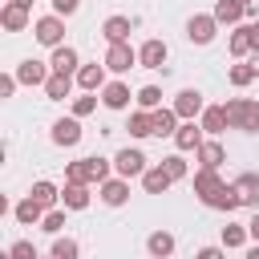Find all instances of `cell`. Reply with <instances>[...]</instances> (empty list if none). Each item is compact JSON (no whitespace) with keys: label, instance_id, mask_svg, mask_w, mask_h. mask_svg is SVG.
I'll return each instance as SVG.
<instances>
[{"label":"cell","instance_id":"obj_1","mask_svg":"<svg viewBox=\"0 0 259 259\" xmlns=\"http://www.w3.org/2000/svg\"><path fill=\"white\" fill-rule=\"evenodd\" d=\"M109 166H113V162H105V158H77V162L65 166V182H85V186L97 182V186H101V182L109 178Z\"/></svg>","mask_w":259,"mask_h":259},{"label":"cell","instance_id":"obj_2","mask_svg":"<svg viewBox=\"0 0 259 259\" xmlns=\"http://www.w3.org/2000/svg\"><path fill=\"white\" fill-rule=\"evenodd\" d=\"M223 109H227V121H231L235 130H247V134L259 130V101H251V97H231Z\"/></svg>","mask_w":259,"mask_h":259},{"label":"cell","instance_id":"obj_3","mask_svg":"<svg viewBox=\"0 0 259 259\" xmlns=\"http://www.w3.org/2000/svg\"><path fill=\"white\" fill-rule=\"evenodd\" d=\"M101 65H105L109 73H130V69L138 65V49H130V40H121V45H109Z\"/></svg>","mask_w":259,"mask_h":259},{"label":"cell","instance_id":"obj_4","mask_svg":"<svg viewBox=\"0 0 259 259\" xmlns=\"http://www.w3.org/2000/svg\"><path fill=\"white\" fill-rule=\"evenodd\" d=\"M32 36L40 40V45H49V49H57L61 45V36H65V20L53 12V16H40L36 24H32Z\"/></svg>","mask_w":259,"mask_h":259},{"label":"cell","instance_id":"obj_5","mask_svg":"<svg viewBox=\"0 0 259 259\" xmlns=\"http://www.w3.org/2000/svg\"><path fill=\"white\" fill-rule=\"evenodd\" d=\"M113 170H117V178H142V174H146V154L125 146V150L113 158Z\"/></svg>","mask_w":259,"mask_h":259},{"label":"cell","instance_id":"obj_6","mask_svg":"<svg viewBox=\"0 0 259 259\" xmlns=\"http://www.w3.org/2000/svg\"><path fill=\"white\" fill-rule=\"evenodd\" d=\"M166 57H170V49H166V40H158V36H150V40L138 49V65H142V69H166Z\"/></svg>","mask_w":259,"mask_h":259},{"label":"cell","instance_id":"obj_7","mask_svg":"<svg viewBox=\"0 0 259 259\" xmlns=\"http://www.w3.org/2000/svg\"><path fill=\"white\" fill-rule=\"evenodd\" d=\"M202 93L198 89H182L178 97H174V113L182 117V121H194V117H202Z\"/></svg>","mask_w":259,"mask_h":259},{"label":"cell","instance_id":"obj_8","mask_svg":"<svg viewBox=\"0 0 259 259\" xmlns=\"http://www.w3.org/2000/svg\"><path fill=\"white\" fill-rule=\"evenodd\" d=\"M202 206H210V210H235V206H243V202H239L235 182H223L214 194H206V198H202Z\"/></svg>","mask_w":259,"mask_h":259},{"label":"cell","instance_id":"obj_9","mask_svg":"<svg viewBox=\"0 0 259 259\" xmlns=\"http://www.w3.org/2000/svg\"><path fill=\"white\" fill-rule=\"evenodd\" d=\"M0 24H4L8 32H24V28H28V8L16 4V0H8V4L0 8Z\"/></svg>","mask_w":259,"mask_h":259},{"label":"cell","instance_id":"obj_10","mask_svg":"<svg viewBox=\"0 0 259 259\" xmlns=\"http://www.w3.org/2000/svg\"><path fill=\"white\" fill-rule=\"evenodd\" d=\"M214 28H219V20H214V16H190L186 36H190L194 45H210V40H214Z\"/></svg>","mask_w":259,"mask_h":259},{"label":"cell","instance_id":"obj_11","mask_svg":"<svg viewBox=\"0 0 259 259\" xmlns=\"http://www.w3.org/2000/svg\"><path fill=\"white\" fill-rule=\"evenodd\" d=\"M49 69H53V65H40V61H20V65H16V81H20V85H45V81L53 77Z\"/></svg>","mask_w":259,"mask_h":259},{"label":"cell","instance_id":"obj_12","mask_svg":"<svg viewBox=\"0 0 259 259\" xmlns=\"http://www.w3.org/2000/svg\"><path fill=\"white\" fill-rule=\"evenodd\" d=\"M235 190H239V202H243V206H255V210H259V174H255V170L239 174V178H235Z\"/></svg>","mask_w":259,"mask_h":259},{"label":"cell","instance_id":"obj_13","mask_svg":"<svg viewBox=\"0 0 259 259\" xmlns=\"http://www.w3.org/2000/svg\"><path fill=\"white\" fill-rule=\"evenodd\" d=\"M150 117H154V134H158V138H174V134H178V113H174V105H170V109L158 105V109H150Z\"/></svg>","mask_w":259,"mask_h":259},{"label":"cell","instance_id":"obj_14","mask_svg":"<svg viewBox=\"0 0 259 259\" xmlns=\"http://www.w3.org/2000/svg\"><path fill=\"white\" fill-rule=\"evenodd\" d=\"M53 142H57V146H77V142H81V121H77V117L53 121Z\"/></svg>","mask_w":259,"mask_h":259},{"label":"cell","instance_id":"obj_15","mask_svg":"<svg viewBox=\"0 0 259 259\" xmlns=\"http://www.w3.org/2000/svg\"><path fill=\"white\" fill-rule=\"evenodd\" d=\"M130 198V178H105L101 182V202L105 206H121Z\"/></svg>","mask_w":259,"mask_h":259},{"label":"cell","instance_id":"obj_16","mask_svg":"<svg viewBox=\"0 0 259 259\" xmlns=\"http://www.w3.org/2000/svg\"><path fill=\"white\" fill-rule=\"evenodd\" d=\"M77 85H81L85 93L105 89V65H81V69H77Z\"/></svg>","mask_w":259,"mask_h":259},{"label":"cell","instance_id":"obj_17","mask_svg":"<svg viewBox=\"0 0 259 259\" xmlns=\"http://www.w3.org/2000/svg\"><path fill=\"white\" fill-rule=\"evenodd\" d=\"M130 16H109L105 24H101V36L109 40V45H121V40H130Z\"/></svg>","mask_w":259,"mask_h":259},{"label":"cell","instance_id":"obj_18","mask_svg":"<svg viewBox=\"0 0 259 259\" xmlns=\"http://www.w3.org/2000/svg\"><path fill=\"white\" fill-rule=\"evenodd\" d=\"M202 134H206L202 125L182 121V125H178V134H174V146H178V150H198V146H202Z\"/></svg>","mask_w":259,"mask_h":259},{"label":"cell","instance_id":"obj_19","mask_svg":"<svg viewBox=\"0 0 259 259\" xmlns=\"http://www.w3.org/2000/svg\"><path fill=\"white\" fill-rule=\"evenodd\" d=\"M194 154H198V162H202L206 170H219V166L227 162V150H223V142H214V138H210V142H202Z\"/></svg>","mask_w":259,"mask_h":259},{"label":"cell","instance_id":"obj_20","mask_svg":"<svg viewBox=\"0 0 259 259\" xmlns=\"http://www.w3.org/2000/svg\"><path fill=\"white\" fill-rule=\"evenodd\" d=\"M61 202H65L69 210H85V206H89V186H85V182H65Z\"/></svg>","mask_w":259,"mask_h":259},{"label":"cell","instance_id":"obj_21","mask_svg":"<svg viewBox=\"0 0 259 259\" xmlns=\"http://www.w3.org/2000/svg\"><path fill=\"white\" fill-rule=\"evenodd\" d=\"M16 223H20V227L45 223V206H40V202H36L32 194H28V198H20V202H16Z\"/></svg>","mask_w":259,"mask_h":259},{"label":"cell","instance_id":"obj_22","mask_svg":"<svg viewBox=\"0 0 259 259\" xmlns=\"http://www.w3.org/2000/svg\"><path fill=\"white\" fill-rule=\"evenodd\" d=\"M210 16H214L219 24H239V20L247 16V4H239V0H219Z\"/></svg>","mask_w":259,"mask_h":259},{"label":"cell","instance_id":"obj_23","mask_svg":"<svg viewBox=\"0 0 259 259\" xmlns=\"http://www.w3.org/2000/svg\"><path fill=\"white\" fill-rule=\"evenodd\" d=\"M101 105H105V109H125V105H130V89H125L121 81H109V85L101 89Z\"/></svg>","mask_w":259,"mask_h":259},{"label":"cell","instance_id":"obj_24","mask_svg":"<svg viewBox=\"0 0 259 259\" xmlns=\"http://www.w3.org/2000/svg\"><path fill=\"white\" fill-rule=\"evenodd\" d=\"M198 125H202V130H206V134L214 138V134H223V130H227L231 121H227V109H223V105H206V109H202V121H198Z\"/></svg>","mask_w":259,"mask_h":259},{"label":"cell","instance_id":"obj_25","mask_svg":"<svg viewBox=\"0 0 259 259\" xmlns=\"http://www.w3.org/2000/svg\"><path fill=\"white\" fill-rule=\"evenodd\" d=\"M142 186H146V194H162V190H170V186H174V178L166 174V166H154V170H146V174H142Z\"/></svg>","mask_w":259,"mask_h":259},{"label":"cell","instance_id":"obj_26","mask_svg":"<svg viewBox=\"0 0 259 259\" xmlns=\"http://www.w3.org/2000/svg\"><path fill=\"white\" fill-rule=\"evenodd\" d=\"M146 251H150L154 259H170V255H174V235H170V231H154V235L146 239Z\"/></svg>","mask_w":259,"mask_h":259},{"label":"cell","instance_id":"obj_27","mask_svg":"<svg viewBox=\"0 0 259 259\" xmlns=\"http://www.w3.org/2000/svg\"><path fill=\"white\" fill-rule=\"evenodd\" d=\"M49 65H53V73H73V69H77V49H73V45H57Z\"/></svg>","mask_w":259,"mask_h":259},{"label":"cell","instance_id":"obj_28","mask_svg":"<svg viewBox=\"0 0 259 259\" xmlns=\"http://www.w3.org/2000/svg\"><path fill=\"white\" fill-rule=\"evenodd\" d=\"M69 89H73V73H53V77L45 81L49 101H65V97H69Z\"/></svg>","mask_w":259,"mask_h":259},{"label":"cell","instance_id":"obj_29","mask_svg":"<svg viewBox=\"0 0 259 259\" xmlns=\"http://www.w3.org/2000/svg\"><path fill=\"white\" fill-rule=\"evenodd\" d=\"M219 186H223V178H219V170H206V166H202V170L194 174V194H198V198H206V194H214Z\"/></svg>","mask_w":259,"mask_h":259},{"label":"cell","instance_id":"obj_30","mask_svg":"<svg viewBox=\"0 0 259 259\" xmlns=\"http://www.w3.org/2000/svg\"><path fill=\"white\" fill-rule=\"evenodd\" d=\"M231 53H235V57H247V53H255V40H251V24H239V28L231 32Z\"/></svg>","mask_w":259,"mask_h":259},{"label":"cell","instance_id":"obj_31","mask_svg":"<svg viewBox=\"0 0 259 259\" xmlns=\"http://www.w3.org/2000/svg\"><path fill=\"white\" fill-rule=\"evenodd\" d=\"M247 239H251L247 223H243V227H239V223H227V227H223V247H227V251H235V247H247Z\"/></svg>","mask_w":259,"mask_h":259},{"label":"cell","instance_id":"obj_32","mask_svg":"<svg viewBox=\"0 0 259 259\" xmlns=\"http://www.w3.org/2000/svg\"><path fill=\"white\" fill-rule=\"evenodd\" d=\"M134 138H150L154 134V117H150V109H138V113H130V125H125Z\"/></svg>","mask_w":259,"mask_h":259},{"label":"cell","instance_id":"obj_33","mask_svg":"<svg viewBox=\"0 0 259 259\" xmlns=\"http://www.w3.org/2000/svg\"><path fill=\"white\" fill-rule=\"evenodd\" d=\"M255 77H259V73H255V65H231V69H227V81H231L235 89H243V85H251Z\"/></svg>","mask_w":259,"mask_h":259},{"label":"cell","instance_id":"obj_34","mask_svg":"<svg viewBox=\"0 0 259 259\" xmlns=\"http://www.w3.org/2000/svg\"><path fill=\"white\" fill-rule=\"evenodd\" d=\"M53 255H57V259H77V255H81V247H77V239L57 235V239H53Z\"/></svg>","mask_w":259,"mask_h":259},{"label":"cell","instance_id":"obj_35","mask_svg":"<svg viewBox=\"0 0 259 259\" xmlns=\"http://www.w3.org/2000/svg\"><path fill=\"white\" fill-rule=\"evenodd\" d=\"M28 194H32V198H36V202H40V206H45V210H49V206H53V202H57V198H61V194H57V186H53V182H36V186H32V190H28Z\"/></svg>","mask_w":259,"mask_h":259},{"label":"cell","instance_id":"obj_36","mask_svg":"<svg viewBox=\"0 0 259 259\" xmlns=\"http://www.w3.org/2000/svg\"><path fill=\"white\" fill-rule=\"evenodd\" d=\"M138 105H142V109H158V105H162V89H158V85H142V89H138Z\"/></svg>","mask_w":259,"mask_h":259},{"label":"cell","instance_id":"obj_37","mask_svg":"<svg viewBox=\"0 0 259 259\" xmlns=\"http://www.w3.org/2000/svg\"><path fill=\"white\" fill-rule=\"evenodd\" d=\"M162 166H166V174H170L174 182H182V178H186V158H182V154H174V158H162Z\"/></svg>","mask_w":259,"mask_h":259},{"label":"cell","instance_id":"obj_38","mask_svg":"<svg viewBox=\"0 0 259 259\" xmlns=\"http://www.w3.org/2000/svg\"><path fill=\"white\" fill-rule=\"evenodd\" d=\"M8 255H12V259H40V255H36V247H32L28 239H16V243L8 247Z\"/></svg>","mask_w":259,"mask_h":259},{"label":"cell","instance_id":"obj_39","mask_svg":"<svg viewBox=\"0 0 259 259\" xmlns=\"http://www.w3.org/2000/svg\"><path fill=\"white\" fill-rule=\"evenodd\" d=\"M93 109H97V97H93V93H85V97L73 101V117H89Z\"/></svg>","mask_w":259,"mask_h":259},{"label":"cell","instance_id":"obj_40","mask_svg":"<svg viewBox=\"0 0 259 259\" xmlns=\"http://www.w3.org/2000/svg\"><path fill=\"white\" fill-rule=\"evenodd\" d=\"M49 235H61V227H65V210H49L45 214V223H40Z\"/></svg>","mask_w":259,"mask_h":259},{"label":"cell","instance_id":"obj_41","mask_svg":"<svg viewBox=\"0 0 259 259\" xmlns=\"http://www.w3.org/2000/svg\"><path fill=\"white\" fill-rule=\"evenodd\" d=\"M77 8H81V0H53V12L57 16H73Z\"/></svg>","mask_w":259,"mask_h":259},{"label":"cell","instance_id":"obj_42","mask_svg":"<svg viewBox=\"0 0 259 259\" xmlns=\"http://www.w3.org/2000/svg\"><path fill=\"white\" fill-rule=\"evenodd\" d=\"M194 259H227V247H202Z\"/></svg>","mask_w":259,"mask_h":259},{"label":"cell","instance_id":"obj_43","mask_svg":"<svg viewBox=\"0 0 259 259\" xmlns=\"http://www.w3.org/2000/svg\"><path fill=\"white\" fill-rule=\"evenodd\" d=\"M16 85H20L16 77H0V97H12V93H16Z\"/></svg>","mask_w":259,"mask_h":259},{"label":"cell","instance_id":"obj_44","mask_svg":"<svg viewBox=\"0 0 259 259\" xmlns=\"http://www.w3.org/2000/svg\"><path fill=\"white\" fill-rule=\"evenodd\" d=\"M247 231H251V239H255V243H259V210H255V219H251V223H247Z\"/></svg>","mask_w":259,"mask_h":259},{"label":"cell","instance_id":"obj_45","mask_svg":"<svg viewBox=\"0 0 259 259\" xmlns=\"http://www.w3.org/2000/svg\"><path fill=\"white\" fill-rule=\"evenodd\" d=\"M251 40H255V53H259V24H251Z\"/></svg>","mask_w":259,"mask_h":259},{"label":"cell","instance_id":"obj_46","mask_svg":"<svg viewBox=\"0 0 259 259\" xmlns=\"http://www.w3.org/2000/svg\"><path fill=\"white\" fill-rule=\"evenodd\" d=\"M247 259H259V247H251V251H247Z\"/></svg>","mask_w":259,"mask_h":259},{"label":"cell","instance_id":"obj_47","mask_svg":"<svg viewBox=\"0 0 259 259\" xmlns=\"http://www.w3.org/2000/svg\"><path fill=\"white\" fill-rule=\"evenodd\" d=\"M16 4H24V8H32V0H16Z\"/></svg>","mask_w":259,"mask_h":259},{"label":"cell","instance_id":"obj_48","mask_svg":"<svg viewBox=\"0 0 259 259\" xmlns=\"http://www.w3.org/2000/svg\"><path fill=\"white\" fill-rule=\"evenodd\" d=\"M251 65H255V73H259V53H255V61H251Z\"/></svg>","mask_w":259,"mask_h":259},{"label":"cell","instance_id":"obj_49","mask_svg":"<svg viewBox=\"0 0 259 259\" xmlns=\"http://www.w3.org/2000/svg\"><path fill=\"white\" fill-rule=\"evenodd\" d=\"M239 4H251V0H239Z\"/></svg>","mask_w":259,"mask_h":259},{"label":"cell","instance_id":"obj_50","mask_svg":"<svg viewBox=\"0 0 259 259\" xmlns=\"http://www.w3.org/2000/svg\"><path fill=\"white\" fill-rule=\"evenodd\" d=\"M49 259H57V255H53V251H49Z\"/></svg>","mask_w":259,"mask_h":259}]
</instances>
